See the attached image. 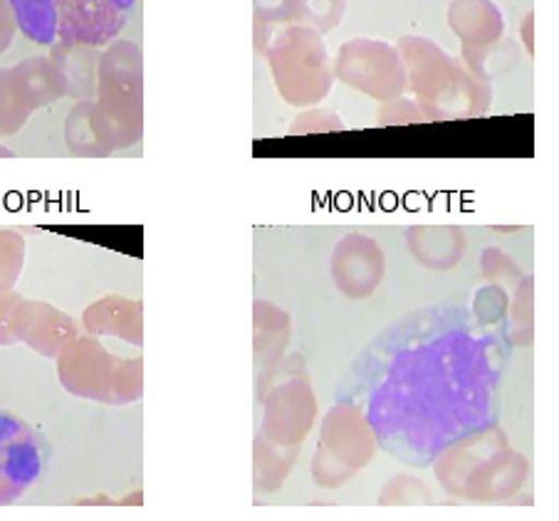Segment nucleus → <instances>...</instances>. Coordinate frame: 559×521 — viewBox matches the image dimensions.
<instances>
[{
	"label": "nucleus",
	"mask_w": 559,
	"mask_h": 521,
	"mask_svg": "<svg viewBox=\"0 0 559 521\" xmlns=\"http://www.w3.org/2000/svg\"><path fill=\"white\" fill-rule=\"evenodd\" d=\"M506 331L463 306H428L377 334L337 390L381 450L428 468L500 415Z\"/></svg>",
	"instance_id": "f257e3e1"
},
{
	"label": "nucleus",
	"mask_w": 559,
	"mask_h": 521,
	"mask_svg": "<svg viewBox=\"0 0 559 521\" xmlns=\"http://www.w3.org/2000/svg\"><path fill=\"white\" fill-rule=\"evenodd\" d=\"M15 23L33 43H105L124 25L134 0H8Z\"/></svg>",
	"instance_id": "f03ea898"
},
{
	"label": "nucleus",
	"mask_w": 559,
	"mask_h": 521,
	"mask_svg": "<svg viewBox=\"0 0 559 521\" xmlns=\"http://www.w3.org/2000/svg\"><path fill=\"white\" fill-rule=\"evenodd\" d=\"M48 462L43 435L23 417L0 411V507L25 497Z\"/></svg>",
	"instance_id": "7ed1b4c3"
},
{
	"label": "nucleus",
	"mask_w": 559,
	"mask_h": 521,
	"mask_svg": "<svg viewBox=\"0 0 559 521\" xmlns=\"http://www.w3.org/2000/svg\"><path fill=\"white\" fill-rule=\"evenodd\" d=\"M11 23H13L11 11H8V8L0 3V50H5L8 40H11V31H13Z\"/></svg>",
	"instance_id": "20e7f679"
}]
</instances>
